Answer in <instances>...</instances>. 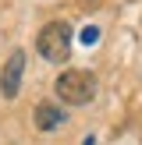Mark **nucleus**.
<instances>
[{"instance_id": "nucleus-1", "label": "nucleus", "mask_w": 142, "mask_h": 145, "mask_svg": "<svg viewBox=\"0 0 142 145\" xmlns=\"http://www.w3.org/2000/svg\"><path fill=\"white\" fill-rule=\"evenodd\" d=\"M53 92H57V99L68 103V106H85L96 96V74H92V71H82V67H68V71L57 74Z\"/></svg>"}, {"instance_id": "nucleus-2", "label": "nucleus", "mask_w": 142, "mask_h": 145, "mask_svg": "<svg viewBox=\"0 0 142 145\" xmlns=\"http://www.w3.org/2000/svg\"><path fill=\"white\" fill-rule=\"evenodd\" d=\"M36 46H39V57H43V60L64 64L68 53H71V25H68V21H50V25H43Z\"/></svg>"}, {"instance_id": "nucleus-3", "label": "nucleus", "mask_w": 142, "mask_h": 145, "mask_svg": "<svg viewBox=\"0 0 142 145\" xmlns=\"http://www.w3.org/2000/svg\"><path fill=\"white\" fill-rule=\"evenodd\" d=\"M21 74H25V53L21 50H11L4 71H0V96L4 99H14L21 92Z\"/></svg>"}, {"instance_id": "nucleus-4", "label": "nucleus", "mask_w": 142, "mask_h": 145, "mask_svg": "<svg viewBox=\"0 0 142 145\" xmlns=\"http://www.w3.org/2000/svg\"><path fill=\"white\" fill-rule=\"evenodd\" d=\"M32 120H36V127H39V131H53L57 124H64V120H68V110H64V106H57V103H39V106H36V113H32Z\"/></svg>"}, {"instance_id": "nucleus-5", "label": "nucleus", "mask_w": 142, "mask_h": 145, "mask_svg": "<svg viewBox=\"0 0 142 145\" xmlns=\"http://www.w3.org/2000/svg\"><path fill=\"white\" fill-rule=\"evenodd\" d=\"M96 39H99V28H92V25H89V28H82V42H85V46H92Z\"/></svg>"}, {"instance_id": "nucleus-6", "label": "nucleus", "mask_w": 142, "mask_h": 145, "mask_svg": "<svg viewBox=\"0 0 142 145\" xmlns=\"http://www.w3.org/2000/svg\"><path fill=\"white\" fill-rule=\"evenodd\" d=\"M82 145H96V138H92V135H89V138H85V142H82Z\"/></svg>"}]
</instances>
